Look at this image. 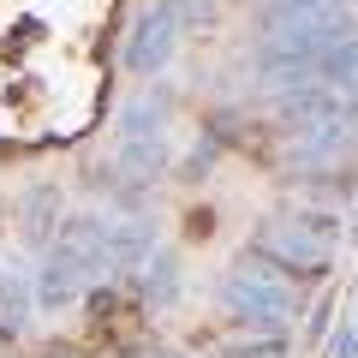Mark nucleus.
<instances>
[{
	"label": "nucleus",
	"mask_w": 358,
	"mask_h": 358,
	"mask_svg": "<svg viewBox=\"0 0 358 358\" xmlns=\"http://www.w3.org/2000/svg\"><path fill=\"white\" fill-rule=\"evenodd\" d=\"M173 120V96L162 84H143L126 108H120V138H150V131H167Z\"/></svg>",
	"instance_id": "obj_9"
},
{
	"label": "nucleus",
	"mask_w": 358,
	"mask_h": 358,
	"mask_svg": "<svg viewBox=\"0 0 358 358\" xmlns=\"http://www.w3.org/2000/svg\"><path fill=\"white\" fill-rule=\"evenodd\" d=\"M329 317H334V299H322V305H317V322H310V334H317V341L329 334Z\"/></svg>",
	"instance_id": "obj_18"
},
{
	"label": "nucleus",
	"mask_w": 358,
	"mask_h": 358,
	"mask_svg": "<svg viewBox=\"0 0 358 358\" xmlns=\"http://www.w3.org/2000/svg\"><path fill=\"white\" fill-rule=\"evenodd\" d=\"M352 78H358V30H352V36H341V42H329V48L317 54V84L346 90Z\"/></svg>",
	"instance_id": "obj_11"
},
{
	"label": "nucleus",
	"mask_w": 358,
	"mask_h": 358,
	"mask_svg": "<svg viewBox=\"0 0 358 358\" xmlns=\"http://www.w3.org/2000/svg\"><path fill=\"white\" fill-rule=\"evenodd\" d=\"M167 162H173L167 131H150V138H120V143H114V173L126 179V185H138V192H150L155 179H167Z\"/></svg>",
	"instance_id": "obj_5"
},
{
	"label": "nucleus",
	"mask_w": 358,
	"mask_h": 358,
	"mask_svg": "<svg viewBox=\"0 0 358 358\" xmlns=\"http://www.w3.org/2000/svg\"><path fill=\"white\" fill-rule=\"evenodd\" d=\"M143 299H150L155 310H167L179 299V257L173 251H155L150 263H143Z\"/></svg>",
	"instance_id": "obj_12"
},
{
	"label": "nucleus",
	"mask_w": 358,
	"mask_h": 358,
	"mask_svg": "<svg viewBox=\"0 0 358 358\" xmlns=\"http://www.w3.org/2000/svg\"><path fill=\"white\" fill-rule=\"evenodd\" d=\"M209 162H215V143H197V150H192V162H185V173H209Z\"/></svg>",
	"instance_id": "obj_17"
},
{
	"label": "nucleus",
	"mask_w": 358,
	"mask_h": 358,
	"mask_svg": "<svg viewBox=\"0 0 358 358\" xmlns=\"http://www.w3.org/2000/svg\"><path fill=\"white\" fill-rule=\"evenodd\" d=\"M155 251H162V245H155V227H150L143 215L108 221V268H114V275H131V268H143Z\"/></svg>",
	"instance_id": "obj_8"
},
{
	"label": "nucleus",
	"mask_w": 358,
	"mask_h": 358,
	"mask_svg": "<svg viewBox=\"0 0 358 358\" xmlns=\"http://www.w3.org/2000/svg\"><path fill=\"white\" fill-rule=\"evenodd\" d=\"M329 358H358V310H352V322L329 341Z\"/></svg>",
	"instance_id": "obj_16"
},
{
	"label": "nucleus",
	"mask_w": 358,
	"mask_h": 358,
	"mask_svg": "<svg viewBox=\"0 0 358 358\" xmlns=\"http://www.w3.org/2000/svg\"><path fill=\"white\" fill-rule=\"evenodd\" d=\"M215 299H221V310H227L239 329H251V334H287L299 322L293 281H287L275 263H263L257 251H245L239 263L215 281Z\"/></svg>",
	"instance_id": "obj_1"
},
{
	"label": "nucleus",
	"mask_w": 358,
	"mask_h": 358,
	"mask_svg": "<svg viewBox=\"0 0 358 358\" xmlns=\"http://www.w3.org/2000/svg\"><path fill=\"white\" fill-rule=\"evenodd\" d=\"M84 293H90V275L60 251V245H48V257H42V268H36V305L42 310H66Z\"/></svg>",
	"instance_id": "obj_7"
},
{
	"label": "nucleus",
	"mask_w": 358,
	"mask_h": 358,
	"mask_svg": "<svg viewBox=\"0 0 358 358\" xmlns=\"http://www.w3.org/2000/svg\"><path fill=\"white\" fill-rule=\"evenodd\" d=\"M221 358H287V334H245Z\"/></svg>",
	"instance_id": "obj_14"
},
{
	"label": "nucleus",
	"mask_w": 358,
	"mask_h": 358,
	"mask_svg": "<svg viewBox=\"0 0 358 358\" xmlns=\"http://www.w3.org/2000/svg\"><path fill=\"white\" fill-rule=\"evenodd\" d=\"M341 96H346V108H352V114H358V78H352V84L341 90Z\"/></svg>",
	"instance_id": "obj_19"
},
{
	"label": "nucleus",
	"mask_w": 358,
	"mask_h": 358,
	"mask_svg": "<svg viewBox=\"0 0 358 358\" xmlns=\"http://www.w3.org/2000/svg\"><path fill=\"white\" fill-rule=\"evenodd\" d=\"M48 358H72V352H48Z\"/></svg>",
	"instance_id": "obj_20"
},
{
	"label": "nucleus",
	"mask_w": 358,
	"mask_h": 358,
	"mask_svg": "<svg viewBox=\"0 0 358 358\" xmlns=\"http://www.w3.org/2000/svg\"><path fill=\"white\" fill-rule=\"evenodd\" d=\"M54 245L84 268L90 281H114V268H108V221L102 215H66Z\"/></svg>",
	"instance_id": "obj_4"
},
{
	"label": "nucleus",
	"mask_w": 358,
	"mask_h": 358,
	"mask_svg": "<svg viewBox=\"0 0 358 358\" xmlns=\"http://www.w3.org/2000/svg\"><path fill=\"white\" fill-rule=\"evenodd\" d=\"M30 310H36V275L13 251H0V334L18 341L30 329Z\"/></svg>",
	"instance_id": "obj_6"
},
{
	"label": "nucleus",
	"mask_w": 358,
	"mask_h": 358,
	"mask_svg": "<svg viewBox=\"0 0 358 358\" xmlns=\"http://www.w3.org/2000/svg\"><path fill=\"white\" fill-rule=\"evenodd\" d=\"M245 251H257L263 263H275L287 281H293V275H299V281H322V275H329V263H334V245H322L317 233H305L293 215L263 221V227L251 233V245H245Z\"/></svg>",
	"instance_id": "obj_2"
},
{
	"label": "nucleus",
	"mask_w": 358,
	"mask_h": 358,
	"mask_svg": "<svg viewBox=\"0 0 358 358\" xmlns=\"http://www.w3.org/2000/svg\"><path fill=\"white\" fill-rule=\"evenodd\" d=\"M293 221H299L305 233H317L322 245H334V239H341V215H334V209H317V203H305V197H299Z\"/></svg>",
	"instance_id": "obj_13"
},
{
	"label": "nucleus",
	"mask_w": 358,
	"mask_h": 358,
	"mask_svg": "<svg viewBox=\"0 0 358 358\" xmlns=\"http://www.w3.org/2000/svg\"><path fill=\"white\" fill-rule=\"evenodd\" d=\"M18 215H24V239L30 245H54L60 239V221H66L60 215V185H30Z\"/></svg>",
	"instance_id": "obj_10"
},
{
	"label": "nucleus",
	"mask_w": 358,
	"mask_h": 358,
	"mask_svg": "<svg viewBox=\"0 0 358 358\" xmlns=\"http://www.w3.org/2000/svg\"><path fill=\"white\" fill-rule=\"evenodd\" d=\"M167 13H173L179 30H203L209 18H215V0H162Z\"/></svg>",
	"instance_id": "obj_15"
},
{
	"label": "nucleus",
	"mask_w": 358,
	"mask_h": 358,
	"mask_svg": "<svg viewBox=\"0 0 358 358\" xmlns=\"http://www.w3.org/2000/svg\"><path fill=\"white\" fill-rule=\"evenodd\" d=\"M173 42H179V24L167 6H143L131 18V36H126V72L138 78H155L167 60H173Z\"/></svg>",
	"instance_id": "obj_3"
}]
</instances>
